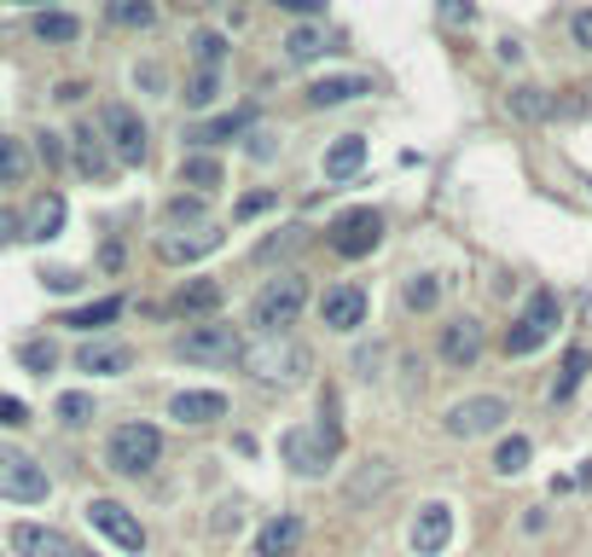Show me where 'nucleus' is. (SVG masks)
Masks as SVG:
<instances>
[{"instance_id": "obj_1", "label": "nucleus", "mask_w": 592, "mask_h": 557, "mask_svg": "<svg viewBox=\"0 0 592 557\" xmlns=\"http://www.w3.org/2000/svg\"><path fill=\"white\" fill-rule=\"evenodd\" d=\"M238 366L250 371L256 383H279V389H291V383L309 378L314 355H309V348H302L291 332H284V337H256V343H244Z\"/></svg>"}, {"instance_id": "obj_2", "label": "nucleus", "mask_w": 592, "mask_h": 557, "mask_svg": "<svg viewBox=\"0 0 592 557\" xmlns=\"http://www.w3.org/2000/svg\"><path fill=\"white\" fill-rule=\"evenodd\" d=\"M309 308V279L302 274H279V279H268L256 291V302H250V325H256V337H284L297 325V314Z\"/></svg>"}, {"instance_id": "obj_3", "label": "nucleus", "mask_w": 592, "mask_h": 557, "mask_svg": "<svg viewBox=\"0 0 592 557\" xmlns=\"http://www.w3.org/2000/svg\"><path fill=\"white\" fill-rule=\"evenodd\" d=\"M163 459V430L157 424H116L105 442V465L116 477H146Z\"/></svg>"}, {"instance_id": "obj_4", "label": "nucleus", "mask_w": 592, "mask_h": 557, "mask_svg": "<svg viewBox=\"0 0 592 557\" xmlns=\"http://www.w3.org/2000/svg\"><path fill=\"white\" fill-rule=\"evenodd\" d=\"M175 355L192 360V366H233L244 355V337L233 332V325H221V320H198V325H187V332L175 337Z\"/></svg>"}, {"instance_id": "obj_5", "label": "nucleus", "mask_w": 592, "mask_h": 557, "mask_svg": "<svg viewBox=\"0 0 592 557\" xmlns=\"http://www.w3.org/2000/svg\"><path fill=\"white\" fill-rule=\"evenodd\" d=\"M505 419H512V401L505 396H465L447 406L442 430L454 442H477V436H494V430H505Z\"/></svg>"}, {"instance_id": "obj_6", "label": "nucleus", "mask_w": 592, "mask_h": 557, "mask_svg": "<svg viewBox=\"0 0 592 557\" xmlns=\"http://www.w3.org/2000/svg\"><path fill=\"white\" fill-rule=\"evenodd\" d=\"M558 320H563V308H558V297L552 291H540V297H528V308L512 320V332H505V355H535V348H546L552 343V332H558Z\"/></svg>"}, {"instance_id": "obj_7", "label": "nucleus", "mask_w": 592, "mask_h": 557, "mask_svg": "<svg viewBox=\"0 0 592 557\" xmlns=\"http://www.w3.org/2000/svg\"><path fill=\"white\" fill-rule=\"evenodd\" d=\"M99 140L111 146L116 163H146V122L134 116V105H122V99L99 105Z\"/></svg>"}, {"instance_id": "obj_8", "label": "nucleus", "mask_w": 592, "mask_h": 557, "mask_svg": "<svg viewBox=\"0 0 592 557\" xmlns=\"http://www.w3.org/2000/svg\"><path fill=\"white\" fill-rule=\"evenodd\" d=\"M47 493H53V482H47V470H41L30 453L0 447V500H12V505H41Z\"/></svg>"}, {"instance_id": "obj_9", "label": "nucleus", "mask_w": 592, "mask_h": 557, "mask_svg": "<svg viewBox=\"0 0 592 557\" xmlns=\"http://www.w3.org/2000/svg\"><path fill=\"white\" fill-rule=\"evenodd\" d=\"M81 517H88L99 534H105L111 546H122V552H146V523H139L122 500H105V493H93V500L81 505Z\"/></svg>"}, {"instance_id": "obj_10", "label": "nucleus", "mask_w": 592, "mask_h": 557, "mask_svg": "<svg viewBox=\"0 0 592 557\" xmlns=\"http://www.w3.org/2000/svg\"><path fill=\"white\" fill-rule=\"evenodd\" d=\"M482 348H488V332H482L477 314H454V320L442 325V337H436L442 366H454V371H471L482 360Z\"/></svg>"}, {"instance_id": "obj_11", "label": "nucleus", "mask_w": 592, "mask_h": 557, "mask_svg": "<svg viewBox=\"0 0 592 557\" xmlns=\"http://www.w3.org/2000/svg\"><path fill=\"white\" fill-rule=\"evenodd\" d=\"M378 238H383V215L378 210H349V215H337V226H332V250L349 256V261L372 256Z\"/></svg>"}, {"instance_id": "obj_12", "label": "nucleus", "mask_w": 592, "mask_h": 557, "mask_svg": "<svg viewBox=\"0 0 592 557\" xmlns=\"http://www.w3.org/2000/svg\"><path fill=\"white\" fill-rule=\"evenodd\" d=\"M279 453H284V465L297 470V477H320L325 465H332V442L320 436V430H284L279 436Z\"/></svg>"}, {"instance_id": "obj_13", "label": "nucleus", "mask_w": 592, "mask_h": 557, "mask_svg": "<svg viewBox=\"0 0 592 557\" xmlns=\"http://www.w3.org/2000/svg\"><path fill=\"white\" fill-rule=\"evenodd\" d=\"M320 325L325 332H343V337L360 332L366 325V291L360 285H332V291L320 297Z\"/></svg>"}, {"instance_id": "obj_14", "label": "nucleus", "mask_w": 592, "mask_h": 557, "mask_svg": "<svg viewBox=\"0 0 592 557\" xmlns=\"http://www.w3.org/2000/svg\"><path fill=\"white\" fill-rule=\"evenodd\" d=\"M447 541H454V505H442V500L418 505V517H413V552L418 557H442Z\"/></svg>"}, {"instance_id": "obj_15", "label": "nucleus", "mask_w": 592, "mask_h": 557, "mask_svg": "<svg viewBox=\"0 0 592 557\" xmlns=\"http://www.w3.org/2000/svg\"><path fill=\"white\" fill-rule=\"evenodd\" d=\"M395 488V465L390 459H366L349 482H343V505H355V511H366L372 500H383V493Z\"/></svg>"}, {"instance_id": "obj_16", "label": "nucleus", "mask_w": 592, "mask_h": 557, "mask_svg": "<svg viewBox=\"0 0 592 557\" xmlns=\"http://www.w3.org/2000/svg\"><path fill=\"white\" fill-rule=\"evenodd\" d=\"M7 546L18 557H76V546L58 528H47V523H12L7 528Z\"/></svg>"}, {"instance_id": "obj_17", "label": "nucleus", "mask_w": 592, "mask_h": 557, "mask_svg": "<svg viewBox=\"0 0 592 557\" xmlns=\"http://www.w3.org/2000/svg\"><path fill=\"white\" fill-rule=\"evenodd\" d=\"M169 419H175V424L203 430V424L227 419V396H221V389H180V396L169 401Z\"/></svg>"}, {"instance_id": "obj_18", "label": "nucleus", "mask_w": 592, "mask_h": 557, "mask_svg": "<svg viewBox=\"0 0 592 557\" xmlns=\"http://www.w3.org/2000/svg\"><path fill=\"white\" fill-rule=\"evenodd\" d=\"M129 366H134V348H129V343L93 337V343L76 348V371H88V378H122Z\"/></svg>"}, {"instance_id": "obj_19", "label": "nucleus", "mask_w": 592, "mask_h": 557, "mask_svg": "<svg viewBox=\"0 0 592 557\" xmlns=\"http://www.w3.org/2000/svg\"><path fill=\"white\" fill-rule=\"evenodd\" d=\"M215 244H221V233H215V221H210V226H192V233H163V238H157V256L169 261V267H180V261L210 256Z\"/></svg>"}, {"instance_id": "obj_20", "label": "nucleus", "mask_w": 592, "mask_h": 557, "mask_svg": "<svg viewBox=\"0 0 592 557\" xmlns=\"http://www.w3.org/2000/svg\"><path fill=\"white\" fill-rule=\"evenodd\" d=\"M505 111H512L517 122H552L558 116V93L535 88V81H517V88L505 93Z\"/></svg>"}, {"instance_id": "obj_21", "label": "nucleus", "mask_w": 592, "mask_h": 557, "mask_svg": "<svg viewBox=\"0 0 592 557\" xmlns=\"http://www.w3.org/2000/svg\"><path fill=\"white\" fill-rule=\"evenodd\" d=\"M302 546V517H273V523H261V534H256V557H291Z\"/></svg>"}, {"instance_id": "obj_22", "label": "nucleus", "mask_w": 592, "mask_h": 557, "mask_svg": "<svg viewBox=\"0 0 592 557\" xmlns=\"http://www.w3.org/2000/svg\"><path fill=\"white\" fill-rule=\"evenodd\" d=\"M360 93H372V81H366V76H325V81L309 88V105L332 111V105H349V99H360Z\"/></svg>"}, {"instance_id": "obj_23", "label": "nucleus", "mask_w": 592, "mask_h": 557, "mask_svg": "<svg viewBox=\"0 0 592 557\" xmlns=\"http://www.w3.org/2000/svg\"><path fill=\"white\" fill-rule=\"evenodd\" d=\"M70 140H76V169L88 175V180H105V175H111V163H116L105 140H99L93 129H76Z\"/></svg>"}, {"instance_id": "obj_24", "label": "nucleus", "mask_w": 592, "mask_h": 557, "mask_svg": "<svg viewBox=\"0 0 592 557\" xmlns=\"http://www.w3.org/2000/svg\"><path fill=\"white\" fill-rule=\"evenodd\" d=\"M360 163H366V140L343 134V140L325 146V180H349V175H360Z\"/></svg>"}, {"instance_id": "obj_25", "label": "nucleus", "mask_w": 592, "mask_h": 557, "mask_svg": "<svg viewBox=\"0 0 592 557\" xmlns=\"http://www.w3.org/2000/svg\"><path fill=\"white\" fill-rule=\"evenodd\" d=\"M180 186H192L198 198L215 192V186H221V157H210V152H187V157H180Z\"/></svg>"}, {"instance_id": "obj_26", "label": "nucleus", "mask_w": 592, "mask_h": 557, "mask_svg": "<svg viewBox=\"0 0 592 557\" xmlns=\"http://www.w3.org/2000/svg\"><path fill=\"white\" fill-rule=\"evenodd\" d=\"M320 53H325V30H320V24L284 30V65H314Z\"/></svg>"}, {"instance_id": "obj_27", "label": "nucleus", "mask_w": 592, "mask_h": 557, "mask_svg": "<svg viewBox=\"0 0 592 557\" xmlns=\"http://www.w3.org/2000/svg\"><path fill=\"white\" fill-rule=\"evenodd\" d=\"M105 18L116 30H152L157 24V0H105Z\"/></svg>"}, {"instance_id": "obj_28", "label": "nucleus", "mask_w": 592, "mask_h": 557, "mask_svg": "<svg viewBox=\"0 0 592 557\" xmlns=\"http://www.w3.org/2000/svg\"><path fill=\"white\" fill-rule=\"evenodd\" d=\"M436 302H442V279L436 274H413L401 285V308H406V314H431Z\"/></svg>"}, {"instance_id": "obj_29", "label": "nucleus", "mask_w": 592, "mask_h": 557, "mask_svg": "<svg viewBox=\"0 0 592 557\" xmlns=\"http://www.w3.org/2000/svg\"><path fill=\"white\" fill-rule=\"evenodd\" d=\"M116 314H122V297H99L88 308H76V314H65L58 325H70V332H99V325H111Z\"/></svg>"}, {"instance_id": "obj_30", "label": "nucleus", "mask_w": 592, "mask_h": 557, "mask_svg": "<svg viewBox=\"0 0 592 557\" xmlns=\"http://www.w3.org/2000/svg\"><path fill=\"white\" fill-rule=\"evenodd\" d=\"M30 180V146L18 134H0V186Z\"/></svg>"}, {"instance_id": "obj_31", "label": "nucleus", "mask_w": 592, "mask_h": 557, "mask_svg": "<svg viewBox=\"0 0 592 557\" xmlns=\"http://www.w3.org/2000/svg\"><path fill=\"white\" fill-rule=\"evenodd\" d=\"M175 308H180V314H215V308H221V285H215V279H192V285H180Z\"/></svg>"}, {"instance_id": "obj_32", "label": "nucleus", "mask_w": 592, "mask_h": 557, "mask_svg": "<svg viewBox=\"0 0 592 557\" xmlns=\"http://www.w3.org/2000/svg\"><path fill=\"white\" fill-rule=\"evenodd\" d=\"M81 35V24L70 12H35V41H47V47H70Z\"/></svg>"}, {"instance_id": "obj_33", "label": "nucleus", "mask_w": 592, "mask_h": 557, "mask_svg": "<svg viewBox=\"0 0 592 557\" xmlns=\"http://www.w3.org/2000/svg\"><path fill=\"white\" fill-rule=\"evenodd\" d=\"M227 65V35L221 30H198L192 35V70H221Z\"/></svg>"}, {"instance_id": "obj_34", "label": "nucleus", "mask_w": 592, "mask_h": 557, "mask_svg": "<svg viewBox=\"0 0 592 557\" xmlns=\"http://www.w3.org/2000/svg\"><path fill=\"white\" fill-rule=\"evenodd\" d=\"M180 99H187V111H210L215 99H221V70H192Z\"/></svg>"}, {"instance_id": "obj_35", "label": "nucleus", "mask_w": 592, "mask_h": 557, "mask_svg": "<svg viewBox=\"0 0 592 557\" xmlns=\"http://www.w3.org/2000/svg\"><path fill=\"white\" fill-rule=\"evenodd\" d=\"M528 453H535L528 436H505L500 453H494V470H500V477H517V470H528Z\"/></svg>"}, {"instance_id": "obj_36", "label": "nucleus", "mask_w": 592, "mask_h": 557, "mask_svg": "<svg viewBox=\"0 0 592 557\" xmlns=\"http://www.w3.org/2000/svg\"><path fill=\"white\" fill-rule=\"evenodd\" d=\"M58 221H65V198H41L30 210V238H53Z\"/></svg>"}, {"instance_id": "obj_37", "label": "nucleus", "mask_w": 592, "mask_h": 557, "mask_svg": "<svg viewBox=\"0 0 592 557\" xmlns=\"http://www.w3.org/2000/svg\"><path fill=\"white\" fill-rule=\"evenodd\" d=\"M58 424H70V430H81V424H93V396H81V389H70V396H58Z\"/></svg>"}, {"instance_id": "obj_38", "label": "nucleus", "mask_w": 592, "mask_h": 557, "mask_svg": "<svg viewBox=\"0 0 592 557\" xmlns=\"http://www.w3.org/2000/svg\"><path fill=\"white\" fill-rule=\"evenodd\" d=\"M297 244H302V226H284V233H279V238H261V244H256V261H273V256H291V250H297Z\"/></svg>"}, {"instance_id": "obj_39", "label": "nucleus", "mask_w": 592, "mask_h": 557, "mask_svg": "<svg viewBox=\"0 0 592 557\" xmlns=\"http://www.w3.org/2000/svg\"><path fill=\"white\" fill-rule=\"evenodd\" d=\"M169 221H175V226H180V221H192V226H210V215H203V198H198V192H192V198H187V192H180V198H169Z\"/></svg>"}, {"instance_id": "obj_40", "label": "nucleus", "mask_w": 592, "mask_h": 557, "mask_svg": "<svg viewBox=\"0 0 592 557\" xmlns=\"http://www.w3.org/2000/svg\"><path fill=\"white\" fill-rule=\"evenodd\" d=\"M244 129H250V111H233V116H215L198 140H233V134H244Z\"/></svg>"}, {"instance_id": "obj_41", "label": "nucleus", "mask_w": 592, "mask_h": 557, "mask_svg": "<svg viewBox=\"0 0 592 557\" xmlns=\"http://www.w3.org/2000/svg\"><path fill=\"white\" fill-rule=\"evenodd\" d=\"M18 360H24L30 371H41V378H47V371H53V343H24V348H18Z\"/></svg>"}, {"instance_id": "obj_42", "label": "nucleus", "mask_w": 592, "mask_h": 557, "mask_svg": "<svg viewBox=\"0 0 592 557\" xmlns=\"http://www.w3.org/2000/svg\"><path fill=\"white\" fill-rule=\"evenodd\" d=\"M587 366H592V360L581 355V348H576V355H569V360H563V378H558V389H552V396H558V401H563V396H569V389H576V383L587 378Z\"/></svg>"}, {"instance_id": "obj_43", "label": "nucleus", "mask_w": 592, "mask_h": 557, "mask_svg": "<svg viewBox=\"0 0 592 557\" xmlns=\"http://www.w3.org/2000/svg\"><path fill=\"white\" fill-rule=\"evenodd\" d=\"M35 152H41L47 169H58V163H65V140H58V134H35Z\"/></svg>"}, {"instance_id": "obj_44", "label": "nucleus", "mask_w": 592, "mask_h": 557, "mask_svg": "<svg viewBox=\"0 0 592 557\" xmlns=\"http://www.w3.org/2000/svg\"><path fill=\"white\" fill-rule=\"evenodd\" d=\"M273 203H279V192H250L233 215H238V221H250V215H261V210H273Z\"/></svg>"}, {"instance_id": "obj_45", "label": "nucleus", "mask_w": 592, "mask_h": 557, "mask_svg": "<svg viewBox=\"0 0 592 557\" xmlns=\"http://www.w3.org/2000/svg\"><path fill=\"white\" fill-rule=\"evenodd\" d=\"M273 7L291 12V18H309V24H314V18L325 12V0H273Z\"/></svg>"}, {"instance_id": "obj_46", "label": "nucleus", "mask_w": 592, "mask_h": 557, "mask_svg": "<svg viewBox=\"0 0 592 557\" xmlns=\"http://www.w3.org/2000/svg\"><path fill=\"white\" fill-rule=\"evenodd\" d=\"M471 18H477L471 0H442V24H471Z\"/></svg>"}, {"instance_id": "obj_47", "label": "nucleus", "mask_w": 592, "mask_h": 557, "mask_svg": "<svg viewBox=\"0 0 592 557\" xmlns=\"http://www.w3.org/2000/svg\"><path fill=\"white\" fill-rule=\"evenodd\" d=\"M569 35H576V47H587V53H592V7L569 18Z\"/></svg>"}, {"instance_id": "obj_48", "label": "nucleus", "mask_w": 592, "mask_h": 557, "mask_svg": "<svg viewBox=\"0 0 592 557\" xmlns=\"http://www.w3.org/2000/svg\"><path fill=\"white\" fill-rule=\"evenodd\" d=\"M24 419H30V412H24V401L0 396V424H12V430H18V424H24Z\"/></svg>"}, {"instance_id": "obj_49", "label": "nucleus", "mask_w": 592, "mask_h": 557, "mask_svg": "<svg viewBox=\"0 0 592 557\" xmlns=\"http://www.w3.org/2000/svg\"><path fill=\"white\" fill-rule=\"evenodd\" d=\"M378 360H383V348H360V355H355L360 378H378Z\"/></svg>"}, {"instance_id": "obj_50", "label": "nucleus", "mask_w": 592, "mask_h": 557, "mask_svg": "<svg viewBox=\"0 0 592 557\" xmlns=\"http://www.w3.org/2000/svg\"><path fill=\"white\" fill-rule=\"evenodd\" d=\"M134 81H139V88H152V93H163V70H157V65H139Z\"/></svg>"}, {"instance_id": "obj_51", "label": "nucleus", "mask_w": 592, "mask_h": 557, "mask_svg": "<svg viewBox=\"0 0 592 557\" xmlns=\"http://www.w3.org/2000/svg\"><path fill=\"white\" fill-rule=\"evenodd\" d=\"M250 157L268 163V157H273V134H250Z\"/></svg>"}, {"instance_id": "obj_52", "label": "nucleus", "mask_w": 592, "mask_h": 557, "mask_svg": "<svg viewBox=\"0 0 592 557\" xmlns=\"http://www.w3.org/2000/svg\"><path fill=\"white\" fill-rule=\"evenodd\" d=\"M7 238H18V215L0 210V244H7Z\"/></svg>"}, {"instance_id": "obj_53", "label": "nucleus", "mask_w": 592, "mask_h": 557, "mask_svg": "<svg viewBox=\"0 0 592 557\" xmlns=\"http://www.w3.org/2000/svg\"><path fill=\"white\" fill-rule=\"evenodd\" d=\"M203 7H238V0H203Z\"/></svg>"}, {"instance_id": "obj_54", "label": "nucleus", "mask_w": 592, "mask_h": 557, "mask_svg": "<svg viewBox=\"0 0 592 557\" xmlns=\"http://www.w3.org/2000/svg\"><path fill=\"white\" fill-rule=\"evenodd\" d=\"M12 7H47V0H12Z\"/></svg>"}]
</instances>
